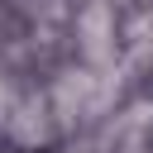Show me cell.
Returning a JSON list of instances; mask_svg holds the SVG:
<instances>
[{"label": "cell", "mask_w": 153, "mask_h": 153, "mask_svg": "<svg viewBox=\"0 0 153 153\" xmlns=\"http://www.w3.org/2000/svg\"><path fill=\"white\" fill-rule=\"evenodd\" d=\"M14 120H19V124H10V129H14L19 143H43V139H48V105L24 100V105L14 110Z\"/></svg>", "instance_id": "cell-1"}]
</instances>
